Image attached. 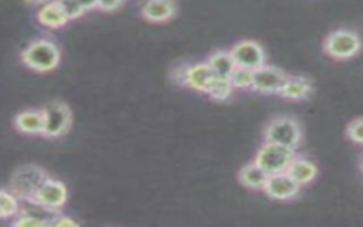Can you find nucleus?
I'll return each mask as SVG.
<instances>
[{"mask_svg": "<svg viewBox=\"0 0 363 227\" xmlns=\"http://www.w3.org/2000/svg\"><path fill=\"white\" fill-rule=\"evenodd\" d=\"M20 60L31 71L50 72L60 65L61 50L52 40L37 38L23 48Z\"/></svg>", "mask_w": 363, "mask_h": 227, "instance_id": "nucleus-1", "label": "nucleus"}, {"mask_svg": "<svg viewBox=\"0 0 363 227\" xmlns=\"http://www.w3.org/2000/svg\"><path fill=\"white\" fill-rule=\"evenodd\" d=\"M264 142L278 143L291 149H298L303 139L302 126L294 116L277 115L271 118L262 131Z\"/></svg>", "mask_w": 363, "mask_h": 227, "instance_id": "nucleus-2", "label": "nucleus"}, {"mask_svg": "<svg viewBox=\"0 0 363 227\" xmlns=\"http://www.w3.org/2000/svg\"><path fill=\"white\" fill-rule=\"evenodd\" d=\"M50 177L47 170L38 165L27 163L17 167L9 180L7 187L24 201H30L33 196L38 192V189L44 184V182Z\"/></svg>", "mask_w": 363, "mask_h": 227, "instance_id": "nucleus-3", "label": "nucleus"}, {"mask_svg": "<svg viewBox=\"0 0 363 227\" xmlns=\"http://www.w3.org/2000/svg\"><path fill=\"white\" fill-rule=\"evenodd\" d=\"M363 47L362 37L349 28H337L326 34L322 43L323 52L337 61L354 58Z\"/></svg>", "mask_w": 363, "mask_h": 227, "instance_id": "nucleus-4", "label": "nucleus"}, {"mask_svg": "<svg viewBox=\"0 0 363 227\" xmlns=\"http://www.w3.org/2000/svg\"><path fill=\"white\" fill-rule=\"evenodd\" d=\"M296 155L295 149L272 142H264L252 160H255L271 176L286 172Z\"/></svg>", "mask_w": 363, "mask_h": 227, "instance_id": "nucleus-5", "label": "nucleus"}, {"mask_svg": "<svg viewBox=\"0 0 363 227\" xmlns=\"http://www.w3.org/2000/svg\"><path fill=\"white\" fill-rule=\"evenodd\" d=\"M67 200H68L67 186L61 180L50 176L28 203L47 213L57 214L65 207Z\"/></svg>", "mask_w": 363, "mask_h": 227, "instance_id": "nucleus-6", "label": "nucleus"}, {"mask_svg": "<svg viewBox=\"0 0 363 227\" xmlns=\"http://www.w3.org/2000/svg\"><path fill=\"white\" fill-rule=\"evenodd\" d=\"M44 109V135L47 139H57L65 135L72 125V112L71 108L61 99L50 101Z\"/></svg>", "mask_w": 363, "mask_h": 227, "instance_id": "nucleus-7", "label": "nucleus"}, {"mask_svg": "<svg viewBox=\"0 0 363 227\" xmlns=\"http://www.w3.org/2000/svg\"><path fill=\"white\" fill-rule=\"evenodd\" d=\"M286 77L288 74L281 68L264 64L262 67L254 70V81L251 89L258 94L279 95Z\"/></svg>", "mask_w": 363, "mask_h": 227, "instance_id": "nucleus-8", "label": "nucleus"}, {"mask_svg": "<svg viewBox=\"0 0 363 227\" xmlns=\"http://www.w3.org/2000/svg\"><path fill=\"white\" fill-rule=\"evenodd\" d=\"M231 54L238 67L257 70L267 61L265 51L255 40H240L231 47Z\"/></svg>", "mask_w": 363, "mask_h": 227, "instance_id": "nucleus-9", "label": "nucleus"}, {"mask_svg": "<svg viewBox=\"0 0 363 227\" xmlns=\"http://www.w3.org/2000/svg\"><path fill=\"white\" fill-rule=\"evenodd\" d=\"M264 193L277 201H292L301 194V186L286 172H284L268 177Z\"/></svg>", "mask_w": 363, "mask_h": 227, "instance_id": "nucleus-10", "label": "nucleus"}, {"mask_svg": "<svg viewBox=\"0 0 363 227\" xmlns=\"http://www.w3.org/2000/svg\"><path fill=\"white\" fill-rule=\"evenodd\" d=\"M14 129L27 136H43L44 135V109L43 108H27L16 114L13 118Z\"/></svg>", "mask_w": 363, "mask_h": 227, "instance_id": "nucleus-11", "label": "nucleus"}, {"mask_svg": "<svg viewBox=\"0 0 363 227\" xmlns=\"http://www.w3.org/2000/svg\"><path fill=\"white\" fill-rule=\"evenodd\" d=\"M147 23H166L177 13L176 0H145L139 10Z\"/></svg>", "mask_w": 363, "mask_h": 227, "instance_id": "nucleus-12", "label": "nucleus"}, {"mask_svg": "<svg viewBox=\"0 0 363 227\" xmlns=\"http://www.w3.org/2000/svg\"><path fill=\"white\" fill-rule=\"evenodd\" d=\"M214 79L216 75L207 61H199L190 64L184 87L200 94H207Z\"/></svg>", "mask_w": 363, "mask_h": 227, "instance_id": "nucleus-13", "label": "nucleus"}, {"mask_svg": "<svg viewBox=\"0 0 363 227\" xmlns=\"http://www.w3.org/2000/svg\"><path fill=\"white\" fill-rule=\"evenodd\" d=\"M37 20L41 26L51 30H57L67 26L69 17L65 13L60 0H50L45 4H43L37 11Z\"/></svg>", "mask_w": 363, "mask_h": 227, "instance_id": "nucleus-14", "label": "nucleus"}, {"mask_svg": "<svg viewBox=\"0 0 363 227\" xmlns=\"http://www.w3.org/2000/svg\"><path fill=\"white\" fill-rule=\"evenodd\" d=\"M269 175L255 162H248L245 163L237 175L238 183L248 189V190H254V192H264V187L268 182Z\"/></svg>", "mask_w": 363, "mask_h": 227, "instance_id": "nucleus-15", "label": "nucleus"}, {"mask_svg": "<svg viewBox=\"0 0 363 227\" xmlns=\"http://www.w3.org/2000/svg\"><path fill=\"white\" fill-rule=\"evenodd\" d=\"M313 91L312 81L303 75H288L279 96L289 99V101H305L311 96Z\"/></svg>", "mask_w": 363, "mask_h": 227, "instance_id": "nucleus-16", "label": "nucleus"}, {"mask_svg": "<svg viewBox=\"0 0 363 227\" xmlns=\"http://www.w3.org/2000/svg\"><path fill=\"white\" fill-rule=\"evenodd\" d=\"M286 173H288L301 187H303V186H306V184H311V183L316 179L319 170H318V166L315 165L313 160H311V159L306 157V156L296 155L295 159L292 160V163L289 165Z\"/></svg>", "mask_w": 363, "mask_h": 227, "instance_id": "nucleus-17", "label": "nucleus"}, {"mask_svg": "<svg viewBox=\"0 0 363 227\" xmlns=\"http://www.w3.org/2000/svg\"><path fill=\"white\" fill-rule=\"evenodd\" d=\"M206 61L218 78H230L237 67L230 50H217L211 52Z\"/></svg>", "mask_w": 363, "mask_h": 227, "instance_id": "nucleus-18", "label": "nucleus"}, {"mask_svg": "<svg viewBox=\"0 0 363 227\" xmlns=\"http://www.w3.org/2000/svg\"><path fill=\"white\" fill-rule=\"evenodd\" d=\"M21 211L20 199L9 189L3 187L0 192V217L1 220L16 218Z\"/></svg>", "mask_w": 363, "mask_h": 227, "instance_id": "nucleus-19", "label": "nucleus"}, {"mask_svg": "<svg viewBox=\"0 0 363 227\" xmlns=\"http://www.w3.org/2000/svg\"><path fill=\"white\" fill-rule=\"evenodd\" d=\"M234 85L231 82L230 78H218L216 77V79L213 81L210 89L207 91V96L216 102H225L228 101L233 94H234Z\"/></svg>", "mask_w": 363, "mask_h": 227, "instance_id": "nucleus-20", "label": "nucleus"}, {"mask_svg": "<svg viewBox=\"0 0 363 227\" xmlns=\"http://www.w3.org/2000/svg\"><path fill=\"white\" fill-rule=\"evenodd\" d=\"M69 20L82 17L86 11L98 9V0H60Z\"/></svg>", "mask_w": 363, "mask_h": 227, "instance_id": "nucleus-21", "label": "nucleus"}, {"mask_svg": "<svg viewBox=\"0 0 363 227\" xmlns=\"http://www.w3.org/2000/svg\"><path fill=\"white\" fill-rule=\"evenodd\" d=\"M230 79L235 89H251L254 81V70L237 65Z\"/></svg>", "mask_w": 363, "mask_h": 227, "instance_id": "nucleus-22", "label": "nucleus"}, {"mask_svg": "<svg viewBox=\"0 0 363 227\" xmlns=\"http://www.w3.org/2000/svg\"><path fill=\"white\" fill-rule=\"evenodd\" d=\"M14 227H45L50 226V220H45L40 216H33L26 211H20V214L11 220L10 223Z\"/></svg>", "mask_w": 363, "mask_h": 227, "instance_id": "nucleus-23", "label": "nucleus"}, {"mask_svg": "<svg viewBox=\"0 0 363 227\" xmlns=\"http://www.w3.org/2000/svg\"><path fill=\"white\" fill-rule=\"evenodd\" d=\"M346 138L353 142L354 145L363 146V116L360 118H354L352 119L347 125H346Z\"/></svg>", "mask_w": 363, "mask_h": 227, "instance_id": "nucleus-24", "label": "nucleus"}, {"mask_svg": "<svg viewBox=\"0 0 363 227\" xmlns=\"http://www.w3.org/2000/svg\"><path fill=\"white\" fill-rule=\"evenodd\" d=\"M190 64H182L179 67L172 68L170 71V79L172 82L184 87L186 85V78H187V71H189Z\"/></svg>", "mask_w": 363, "mask_h": 227, "instance_id": "nucleus-25", "label": "nucleus"}, {"mask_svg": "<svg viewBox=\"0 0 363 227\" xmlns=\"http://www.w3.org/2000/svg\"><path fill=\"white\" fill-rule=\"evenodd\" d=\"M50 226H52V227H77V226H79V223L69 216L57 213V214L51 216Z\"/></svg>", "mask_w": 363, "mask_h": 227, "instance_id": "nucleus-26", "label": "nucleus"}, {"mask_svg": "<svg viewBox=\"0 0 363 227\" xmlns=\"http://www.w3.org/2000/svg\"><path fill=\"white\" fill-rule=\"evenodd\" d=\"M126 0H98V9L105 13H112L119 10Z\"/></svg>", "mask_w": 363, "mask_h": 227, "instance_id": "nucleus-27", "label": "nucleus"}, {"mask_svg": "<svg viewBox=\"0 0 363 227\" xmlns=\"http://www.w3.org/2000/svg\"><path fill=\"white\" fill-rule=\"evenodd\" d=\"M26 3H28V4H33V6H43V4H45L47 1H50V0H24Z\"/></svg>", "mask_w": 363, "mask_h": 227, "instance_id": "nucleus-28", "label": "nucleus"}, {"mask_svg": "<svg viewBox=\"0 0 363 227\" xmlns=\"http://www.w3.org/2000/svg\"><path fill=\"white\" fill-rule=\"evenodd\" d=\"M360 170H362V173H363V155H362V157H360Z\"/></svg>", "mask_w": 363, "mask_h": 227, "instance_id": "nucleus-29", "label": "nucleus"}]
</instances>
